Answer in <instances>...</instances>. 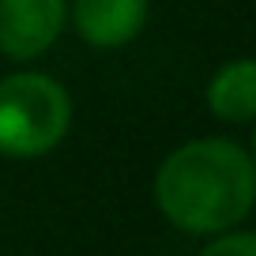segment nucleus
<instances>
[{"label":"nucleus","mask_w":256,"mask_h":256,"mask_svg":"<svg viewBox=\"0 0 256 256\" xmlns=\"http://www.w3.org/2000/svg\"><path fill=\"white\" fill-rule=\"evenodd\" d=\"M196 256H256V234L245 230V226H234L226 234L208 238V245Z\"/></svg>","instance_id":"obj_6"},{"label":"nucleus","mask_w":256,"mask_h":256,"mask_svg":"<svg viewBox=\"0 0 256 256\" xmlns=\"http://www.w3.org/2000/svg\"><path fill=\"white\" fill-rule=\"evenodd\" d=\"M154 211L188 238H215L245 226L256 208V158L241 140L196 136L154 166Z\"/></svg>","instance_id":"obj_1"},{"label":"nucleus","mask_w":256,"mask_h":256,"mask_svg":"<svg viewBox=\"0 0 256 256\" xmlns=\"http://www.w3.org/2000/svg\"><path fill=\"white\" fill-rule=\"evenodd\" d=\"M68 30V0H0V56L34 64Z\"/></svg>","instance_id":"obj_3"},{"label":"nucleus","mask_w":256,"mask_h":256,"mask_svg":"<svg viewBox=\"0 0 256 256\" xmlns=\"http://www.w3.org/2000/svg\"><path fill=\"white\" fill-rule=\"evenodd\" d=\"M72 120V90L56 76L30 64L0 76V158H46L68 140Z\"/></svg>","instance_id":"obj_2"},{"label":"nucleus","mask_w":256,"mask_h":256,"mask_svg":"<svg viewBox=\"0 0 256 256\" xmlns=\"http://www.w3.org/2000/svg\"><path fill=\"white\" fill-rule=\"evenodd\" d=\"M208 113L222 124H252L256 120V60L252 56H230L211 72L204 87Z\"/></svg>","instance_id":"obj_5"},{"label":"nucleus","mask_w":256,"mask_h":256,"mask_svg":"<svg viewBox=\"0 0 256 256\" xmlns=\"http://www.w3.org/2000/svg\"><path fill=\"white\" fill-rule=\"evenodd\" d=\"M151 0H68V26L94 53H117L147 30Z\"/></svg>","instance_id":"obj_4"}]
</instances>
